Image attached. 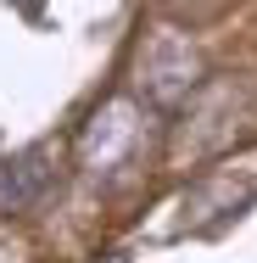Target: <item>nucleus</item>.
<instances>
[{"instance_id":"1","label":"nucleus","mask_w":257,"mask_h":263,"mask_svg":"<svg viewBox=\"0 0 257 263\" xmlns=\"http://www.w3.org/2000/svg\"><path fill=\"white\" fill-rule=\"evenodd\" d=\"M140 135H146V112L129 101V96H112V101H101L90 112V123L78 135V162L90 174H112V168H123V162L134 157Z\"/></svg>"},{"instance_id":"2","label":"nucleus","mask_w":257,"mask_h":263,"mask_svg":"<svg viewBox=\"0 0 257 263\" xmlns=\"http://www.w3.org/2000/svg\"><path fill=\"white\" fill-rule=\"evenodd\" d=\"M140 73H146V90H151V101H179V96H190V84H196V56L190 45L179 40V34H162L146 62H140Z\"/></svg>"},{"instance_id":"3","label":"nucleus","mask_w":257,"mask_h":263,"mask_svg":"<svg viewBox=\"0 0 257 263\" xmlns=\"http://www.w3.org/2000/svg\"><path fill=\"white\" fill-rule=\"evenodd\" d=\"M51 185V157L34 146V152H17V157L0 162V213H23L34 208Z\"/></svg>"},{"instance_id":"4","label":"nucleus","mask_w":257,"mask_h":263,"mask_svg":"<svg viewBox=\"0 0 257 263\" xmlns=\"http://www.w3.org/2000/svg\"><path fill=\"white\" fill-rule=\"evenodd\" d=\"M95 263H129V252H101Z\"/></svg>"}]
</instances>
